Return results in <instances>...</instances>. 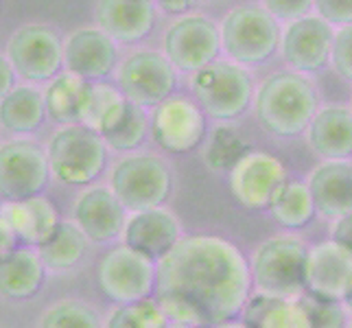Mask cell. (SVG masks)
I'll list each match as a JSON object with an SVG mask.
<instances>
[{
	"instance_id": "36",
	"label": "cell",
	"mask_w": 352,
	"mask_h": 328,
	"mask_svg": "<svg viewBox=\"0 0 352 328\" xmlns=\"http://www.w3.org/2000/svg\"><path fill=\"white\" fill-rule=\"evenodd\" d=\"M329 64L342 79L352 81V24H346V27H339V31H335Z\"/></svg>"
},
{
	"instance_id": "20",
	"label": "cell",
	"mask_w": 352,
	"mask_h": 328,
	"mask_svg": "<svg viewBox=\"0 0 352 328\" xmlns=\"http://www.w3.org/2000/svg\"><path fill=\"white\" fill-rule=\"evenodd\" d=\"M96 22L114 44H133L153 31L155 5L149 0H101Z\"/></svg>"
},
{
	"instance_id": "10",
	"label": "cell",
	"mask_w": 352,
	"mask_h": 328,
	"mask_svg": "<svg viewBox=\"0 0 352 328\" xmlns=\"http://www.w3.org/2000/svg\"><path fill=\"white\" fill-rule=\"evenodd\" d=\"M99 287L116 305H131L153 296L155 263L127 245L112 248L99 263Z\"/></svg>"
},
{
	"instance_id": "35",
	"label": "cell",
	"mask_w": 352,
	"mask_h": 328,
	"mask_svg": "<svg viewBox=\"0 0 352 328\" xmlns=\"http://www.w3.org/2000/svg\"><path fill=\"white\" fill-rule=\"evenodd\" d=\"M298 302L305 309L311 328H346V309L342 302L322 300L311 294H302Z\"/></svg>"
},
{
	"instance_id": "45",
	"label": "cell",
	"mask_w": 352,
	"mask_h": 328,
	"mask_svg": "<svg viewBox=\"0 0 352 328\" xmlns=\"http://www.w3.org/2000/svg\"><path fill=\"white\" fill-rule=\"evenodd\" d=\"M164 328H192V326H188V324H179V322H168Z\"/></svg>"
},
{
	"instance_id": "12",
	"label": "cell",
	"mask_w": 352,
	"mask_h": 328,
	"mask_svg": "<svg viewBox=\"0 0 352 328\" xmlns=\"http://www.w3.org/2000/svg\"><path fill=\"white\" fill-rule=\"evenodd\" d=\"M118 86L123 96L138 107H155L177 88V72L157 51H136L118 68Z\"/></svg>"
},
{
	"instance_id": "42",
	"label": "cell",
	"mask_w": 352,
	"mask_h": 328,
	"mask_svg": "<svg viewBox=\"0 0 352 328\" xmlns=\"http://www.w3.org/2000/svg\"><path fill=\"white\" fill-rule=\"evenodd\" d=\"M157 7H160L164 14H171V16H186L188 9H192V3H188V0H160L157 3Z\"/></svg>"
},
{
	"instance_id": "37",
	"label": "cell",
	"mask_w": 352,
	"mask_h": 328,
	"mask_svg": "<svg viewBox=\"0 0 352 328\" xmlns=\"http://www.w3.org/2000/svg\"><path fill=\"white\" fill-rule=\"evenodd\" d=\"M263 9L276 22L285 20L289 24V22H296L300 18L309 16L313 9V3H307V0H267Z\"/></svg>"
},
{
	"instance_id": "32",
	"label": "cell",
	"mask_w": 352,
	"mask_h": 328,
	"mask_svg": "<svg viewBox=\"0 0 352 328\" xmlns=\"http://www.w3.org/2000/svg\"><path fill=\"white\" fill-rule=\"evenodd\" d=\"M147 131H149V116L144 114V109L133 103H127L123 118L118 120L116 127L107 136H103V142L107 149L131 151L140 147Z\"/></svg>"
},
{
	"instance_id": "29",
	"label": "cell",
	"mask_w": 352,
	"mask_h": 328,
	"mask_svg": "<svg viewBox=\"0 0 352 328\" xmlns=\"http://www.w3.org/2000/svg\"><path fill=\"white\" fill-rule=\"evenodd\" d=\"M86 248H88V239L81 234V230L75 223L62 221L55 232L35 252H38V256L46 270L66 272L72 270L77 263H81Z\"/></svg>"
},
{
	"instance_id": "22",
	"label": "cell",
	"mask_w": 352,
	"mask_h": 328,
	"mask_svg": "<svg viewBox=\"0 0 352 328\" xmlns=\"http://www.w3.org/2000/svg\"><path fill=\"white\" fill-rule=\"evenodd\" d=\"M307 142L315 155L329 160L352 157V114L346 105H324L307 127Z\"/></svg>"
},
{
	"instance_id": "4",
	"label": "cell",
	"mask_w": 352,
	"mask_h": 328,
	"mask_svg": "<svg viewBox=\"0 0 352 328\" xmlns=\"http://www.w3.org/2000/svg\"><path fill=\"white\" fill-rule=\"evenodd\" d=\"M219 44L232 64L261 66L280 44V27L263 7L241 5L230 9L219 24Z\"/></svg>"
},
{
	"instance_id": "16",
	"label": "cell",
	"mask_w": 352,
	"mask_h": 328,
	"mask_svg": "<svg viewBox=\"0 0 352 328\" xmlns=\"http://www.w3.org/2000/svg\"><path fill=\"white\" fill-rule=\"evenodd\" d=\"M352 291V256L333 241L309 248L305 267V294L344 302Z\"/></svg>"
},
{
	"instance_id": "41",
	"label": "cell",
	"mask_w": 352,
	"mask_h": 328,
	"mask_svg": "<svg viewBox=\"0 0 352 328\" xmlns=\"http://www.w3.org/2000/svg\"><path fill=\"white\" fill-rule=\"evenodd\" d=\"M18 250V239L14 237V232L7 228V223L0 219V261L7 259L11 252Z\"/></svg>"
},
{
	"instance_id": "25",
	"label": "cell",
	"mask_w": 352,
	"mask_h": 328,
	"mask_svg": "<svg viewBox=\"0 0 352 328\" xmlns=\"http://www.w3.org/2000/svg\"><path fill=\"white\" fill-rule=\"evenodd\" d=\"M241 315V322L248 328H311L298 300H278L256 294L248 298Z\"/></svg>"
},
{
	"instance_id": "1",
	"label": "cell",
	"mask_w": 352,
	"mask_h": 328,
	"mask_svg": "<svg viewBox=\"0 0 352 328\" xmlns=\"http://www.w3.org/2000/svg\"><path fill=\"white\" fill-rule=\"evenodd\" d=\"M250 291V263L221 237H182L155 265L153 300L168 322L212 328L236 320Z\"/></svg>"
},
{
	"instance_id": "23",
	"label": "cell",
	"mask_w": 352,
	"mask_h": 328,
	"mask_svg": "<svg viewBox=\"0 0 352 328\" xmlns=\"http://www.w3.org/2000/svg\"><path fill=\"white\" fill-rule=\"evenodd\" d=\"M0 219L18 241L35 248H40L62 223L55 204L42 195L22 201H5L0 206Z\"/></svg>"
},
{
	"instance_id": "14",
	"label": "cell",
	"mask_w": 352,
	"mask_h": 328,
	"mask_svg": "<svg viewBox=\"0 0 352 328\" xmlns=\"http://www.w3.org/2000/svg\"><path fill=\"white\" fill-rule=\"evenodd\" d=\"M287 182V166L280 157L265 151H250L230 171V190L250 210L270 208L272 199Z\"/></svg>"
},
{
	"instance_id": "19",
	"label": "cell",
	"mask_w": 352,
	"mask_h": 328,
	"mask_svg": "<svg viewBox=\"0 0 352 328\" xmlns=\"http://www.w3.org/2000/svg\"><path fill=\"white\" fill-rule=\"evenodd\" d=\"M72 219L81 234L92 243H107L120 237L125 226V208L107 186H90L81 193L72 208Z\"/></svg>"
},
{
	"instance_id": "17",
	"label": "cell",
	"mask_w": 352,
	"mask_h": 328,
	"mask_svg": "<svg viewBox=\"0 0 352 328\" xmlns=\"http://www.w3.org/2000/svg\"><path fill=\"white\" fill-rule=\"evenodd\" d=\"M120 234H123V245L157 265L182 239V228L177 217L160 206V208L131 212L125 219Z\"/></svg>"
},
{
	"instance_id": "43",
	"label": "cell",
	"mask_w": 352,
	"mask_h": 328,
	"mask_svg": "<svg viewBox=\"0 0 352 328\" xmlns=\"http://www.w3.org/2000/svg\"><path fill=\"white\" fill-rule=\"evenodd\" d=\"M212 328H248V326L243 322H239V320H230V322H223V324H217Z\"/></svg>"
},
{
	"instance_id": "47",
	"label": "cell",
	"mask_w": 352,
	"mask_h": 328,
	"mask_svg": "<svg viewBox=\"0 0 352 328\" xmlns=\"http://www.w3.org/2000/svg\"><path fill=\"white\" fill-rule=\"evenodd\" d=\"M350 328H352V324H350Z\"/></svg>"
},
{
	"instance_id": "30",
	"label": "cell",
	"mask_w": 352,
	"mask_h": 328,
	"mask_svg": "<svg viewBox=\"0 0 352 328\" xmlns=\"http://www.w3.org/2000/svg\"><path fill=\"white\" fill-rule=\"evenodd\" d=\"M272 217L278 223L289 230H300L313 221L315 217V204L309 193L307 182L287 179L272 199L270 208Z\"/></svg>"
},
{
	"instance_id": "3",
	"label": "cell",
	"mask_w": 352,
	"mask_h": 328,
	"mask_svg": "<svg viewBox=\"0 0 352 328\" xmlns=\"http://www.w3.org/2000/svg\"><path fill=\"white\" fill-rule=\"evenodd\" d=\"M307 252V243L291 234L263 241L250 261L252 287L267 298L298 300L305 294Z\"/></svg>"
},
{
	"instance_id": "9",
	"label": "cell",
	"mask_w": 352,
	"mask_h": 328,
	"mask_svg": "<svg viewBox=\"0 0 352 328\" xmlns=\"http://www.w3.org/2000/svg\"><path fill=\"white\" fill-rule=\"evenodd\" d=\"M219 51V27L204 14L175 18L166 27L162 38V55L175 68V72H197L217 62Z\"/></svg>"
},
{
	"instance_id": "27",
	"label": "cell",
	"mask_w": 352,
	"mask_h": 328,
	"mask_svg": "<svg viewBox=\"0 0 352 328\" xmlns=\"http://www.w3.org/2000/svg\"><path fill=\"white\" fill-rule=\"evenodd\" d=\"M127 99L118 88L110 86V83H90L86 101H83L79 125L92 129L99 136H107L120 118H123L127 109Z\"/></svg>"
},
{
	"instance_id": "38",
	"label": "cell",
	"mask_w": 352,
	"mask_h": 328,
	"mask_svg": "<svg viewBox=\"0 0 352 328\" xmlns=\"http://www.w3.org/2000/svg\"><path fill=\"white\" fill-rule=\"evenodd\" d=\"M315 16L322 18L331 27L352 24V0H320L315 3Z\"/></svg>"
},
{
	"instance_id": "34",
	"label": "cell",
	"mask_w": 352,
	"mask_h": 328,
	"mask_svg": "<svg viewBox=\"0 0 352 328\" xmlns=\"http://www.w3.org/2000/svg\"><path fill=\"white\" fill-rule=\"evenodd\" d=\"M38 328H101V322L86 302L62 300L42 315Z\"/></svg>"
},
{
	"instance_id": "18",
	"label": "cell",
	"mask_w": 352,
	"mask_h": 328,
	"mask_svg": "<svg viewBox=\"0 0 352 328\" xmlns=\"http://www.w3.org/2000/svg\"><path fill=\"white\" fill-rule=\"evenodd\" d=\"M118 48L99 27H83L64 42V66L88 83H99L114 70Z\"/></svg>"
},
{
	"instance_id": "11",
	"label": "cell",
	"mask_w": 352,
	"mask_h": 328,
	"mask_svg": "<svg viewBox=\"0 0 352 328\" xmlns=\"http://www.w3.org/2000/svg\"><path fill=\"white\" fill-rule=\"evenodd\" d=\"M51 168L46 151L33 140H9L0 144V199L22 201L38 197L46 188Z\"/></svg>"
},
{
	"instance_id": "21",
	"label": "cell",
	"mask_w": 352,
	"mask_h": 328,
	"mask_svg": "<svg viewBox=\"0 0 352 328\" xmlns=\"http://www.w3.org/2000/svg\"><path fill=\"white\" fill-rule=\"evenodd\" d=\"M315 212L339 219L352 212V162L329 160L318 164L307 179Z\"/></svg>"
},
{
	"instance_id": "28",
	"label": "cell",
	"mask_w": 352,
	"mask_h": 328,
	"mask_svg": "<svg viewBox=\"0 0 352 328\" xmlns=\"http://www.w3.org/2000/svg\"><path fill=\"white\" fill-rule=\"evenodd\" d=\"M88 81L79 79L77 75L64 70L59 72L55 79L48 81L44 94V107L46 116H51L57 123L64 125H75L81 118L83 101L88 94Z\"/></svg>"
},
{
	"instance_id": "6",
	"label": "cell",
	"mask_w": 352,
	"mask_h": 328,
	"mask_svg": "<svg viewBox=\"0 0 352 328\" xmlns=\"http://www.w3.org/2000/svg\"><path fill=\"white\" fill-rule=\"evenodd\" d=\"M51 173L70 186H88L105 171L107 147L99 133L79 123L64 125L46 147Z\"/></svg>"
},
{
	"instance_id": "13",
	"label": "cell",
	"mask_w": 352,
	"mask_h": 328,
	"mask_svg": "<svg viewBox=\"0 0 352 328\" xmlns=\"http://www.w3.org/2000/svg\"><path fill=\"white\" fill-rule=\"evenodd\" d=\"M151 138L168 153H188L208 136V118L195 101L186 96H168L155 105L149 118Z\"/></svg>"
},
{
	"instance_id": "24",
	"label": "cell",
	"mask_w": 352,
	"mask_h": 328,
	"mask_svg": "<svg viewBox=\"0 0 352 328\" xmlns=\"http://www.w3.org/2000/svg\"><path fill=\"white\" fill-rule=\"evenodd\" d=\"M46 267L42 265L38 252L18 248L0 261V296L9 300L33 298L42 289Z\"/></svg>"
},
{
	"instance_id": "39",
	"label": "cell",
	"mask_w": 352,
	"mask_h": 328,
	"mask_svg": "<svg viewBox=\"0 0 352 328\" xmlns=\"http://www.w3.org/2000/svg\"><path fill=\"white\" fill-rule=\"evenodd\" d=\"M331 241L344 248L352 256V212L339 217L331 226Z\"/></svg>"
},
{
	"instance_id": "15",
	"label": "cell",
	"mask_w": 352,
	"mask_h": 328,
	"mask_svg": "<svg viewBox=\"0 0 352 328\" xmlns=\"http://www.w3.org/2000/svg\"><path fill=\"white\" fill-rule=\"evenodd\" d=\"M335 31L315 14H309L296 22H289L280 33V55L287 66L305 75L318 72L331 62Z\"/></svg>"
},
{
	"instance_id": "40",
	"label": "cell",
	"mask_w": 352,
	"mask_h": 328,
	"mask_svg": "<svg viewBox=\"0 0 352 328\" xmlns=\"http://www.w3.org/2000/svg\"><path fill=\"white\" fill-rule=\"evenodd\" d=\"M14 86H16V72L11 68L9 59L5 55H0V99L14 90Z\"/></svg>"
},
{
	"instance_id": "2",
	"label": "cell",
	"mask_w": 352,
	"mask_h": 328,
	"mask_svg": "<svg viewBox=\"0 0 352 328\" xmlns=\"http://www.w3.org/2000/svg\"><path fill=\"white\" fill-rule=\"evenodd\" d=\"M254 114L274 136L291 138L307 131L320 109V92L315 83L294 70H278L267 75L254 90Z\"/></svg>"
},
{
	"instance_id": "33",
	"label": "cell",
	"mask_w": 352,
	"mask_h": 328,
	"mask_svg": "<svg viewBox=\"0 0 352 328\" xmlns=\"http://www.w3.org/2000/svg\"><path fill=\"white\" fill-rule=\"evenodd\" d=\"M166 315L153 298L116 307L105 322V328H164Z\"/></svg>"
},
{
	"instance_id": "31",
	"label": "cell",
	"mask_w": 352,
	"mask_h": 328,
	"mask_svg": "<svg viewBox=\"0 0 352 328\" xmlns=\"http://www.w3.org/2000/svg\"><path fill=\"white\" fill-rule=\"evenodd\" d=\"M248 153L250 144L241 136V131L230 123H219L210 129V136L206 140L204 162L217 173H230Z\"/></svg>"
},
{
	"instance_id": "7",
	"label": "cell",
	"mask_w": 352,
	"mask_h": 328,
	"mask_svg": "<svg viewBox=\"0 0 352 328\" xmlns=\"http://www.w3.org/2000/svg\"><path fill=\"white\" fill-rule=\"evenodd\" d=\"M173 175L162 157L151 153H133L118 160L110 173L112 195L125 212L160 208L171 195Z\"/></svg>"
},
{
	"instance_id": "26",
	"label": "cell",
	"mask_w": 352,
	"mask_h": 328,
	"mask_svg": "<svg viewBox=\"0 0 352 328\" xmlns=\"http://www.w3.org/2000/svg\"><path fill=\"white\" fill-rule=\"evenodd\" d=\"M44 94L31 86H14L0 99V125L11 133H31L44 123Z\"/></svg>"
},
{
	"instance_id": "46",
	"label": "cell",
	"mask_w": 352,
	"mask_h": 328,
	"mask_svg": "<svg viewBox=\"0 0 352 328\" xmlns=\"http://www.w3.org/2000/svg\"><path fill=\"white\" fill-rule=\"evenodd\" d=\"M348 109H350V114H352V96H350V107Z\"/></svg>"
},
{
	"instance_id": "8",
	"label": "cell",
	"mask_w": 352,
	"mask_h": 328,
	"mask_svg": "<svg viewBox=\"0 0 352 328\" xmlns=\"http://www.w3.org/2000/svg\"><path fill=\"white\" fill-rule=\"evenodd\" d=\"M5 57L18 77L44 83L62 72L64 42L48 24H24L11 33Z\"/></svg>"
},
{
	"instance_id": "44",
	"label": "cell",
	"mask_w": 352,
	"mask_h": 328,
	"mask_svg": "<svg viewBox=\"0 0 352 328\" xmlns=\"http://www.w3.org/2000/svg\"><path fill=\"white\" fill-rule=\"evenodd\" d=\"M342 305H344V309H346V311H350V313H352V291H350V294H348V298H346V300L342 302Z\"/></svg>"
},
{
	"instance_id": "5",
	"label": "cell",
	"mask_w": 352,
	"mask_h": 328,
	"mask_svg": "<svg viewBox=\"0 0 352 328\" xmlns=\"http://www.w3.org/2000/svg\"><path fill=\"white\" fill-rule=\"evenodd\" d=\"M190 90L206 118L228 123L248 112L254 101V79L248 68L232 62H212L192 72Z\"/></svg>"
}]
</instances>
